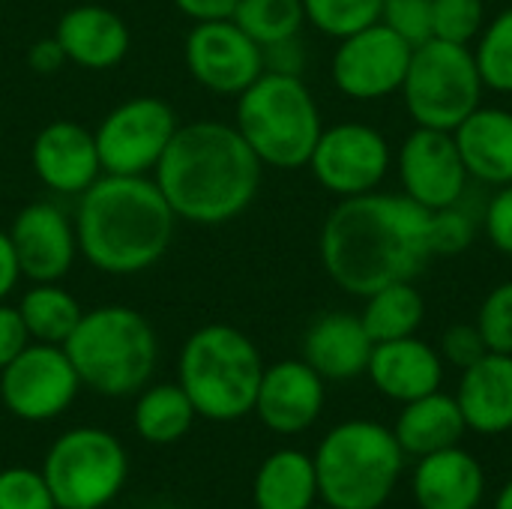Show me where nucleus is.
<instances>
[{
	"mask_svg": "<svg viewBox=\"0 0 512 509\" xmlns=\"http://www.w3.org/2000/svg\"><path fill=\"white\" fill-rule=\"evenodd\" d=\"M411 486L420 509H477L486 495V474L483 465L456 444L423 456Z\"/></svg>",
	"mask_w": 512,
	"mask_h": 509,
	"instance_id": "22",
	"label": "nucleus"
},
{
	"mask_svg": "<svg viewBox=\"0 0 512 509\" xmlns=\"http://www.w3.org/2000/svg\"><path fill=\"white\" fill-rule=\"evenodd\" d=\"M42 477L57 509H102L126 486L129 459L111 432L78 426L48 447Z\"/></svg>",
	"mask_w": 512,
	"mask_h": 509,
	"instance_id": "9",
	"label": "nucleus"
},
{
	"mask_svg": "<svg viewBox=\"0 0 512 509\" xmlns=\"http://www.w3.org/2000/svg\"><path fill=\"white\" fill-rule=\"evenodd\" d=\"M486 234L492 246L512 258V183L501 186L486 210Z\"/></svg>",
	"mask_w": 512,
	"mask_h": 509,
	"instance_id": "39",
	"label": "nucleus"
},
{
	"mask_svg": "<svg viewBox=\"0 0 512 509\" xmlns=\"http://www.w3.org/2000/svg\"><path fill=\"white\" fill-rule=\"evenodd\" d=\"M54 39L60 42L66 63L90 72L114 69L126 60L132 45L129 24L102 3H78L66 9L54 27Z\"/></svg>",
	"mask_w": 512,
	"mask_h": 509,
	"instance_id": "19",
	"label": "nucleus"
},
{
	"mask_svg": "<svg viewBox=\"0 0 512 509\" xmlns=\"http://www.w3.org/2000/svg\"><path fill=\"white\" fill-rule=\"evenodd\" d=\"M18 312L30 342L45 345H63L84 315L81 303L60 282H30L18 300Z\"/></svg>",
	"mask_w": 512,
	"mask_h": 509,
	"instance_id": "28",
	"label": "nucleus"
},
{
	"mask_svg": "<svg viewBox=\"0 0 512 509\" xmlns=\"http://www.w3.org/2000/svg\"><path fill=\"white\" fill-rule=\"evenodd\" d=\"M81 378L63 345L30 342L3 372L0 399L6 411L24 423H45L60 417L78 396Z\"/></svg>",
	"mask_w": 512,
	"mask_h": 509,
	"instance_id": "11",
	"label": "nucleus"
},
{
	"mask_svg": "<svg viewBox=\"0 0 512 509\" xmlns=\"http://www.w3.org/2000/svg\"><path fill=\"white\" fill-rule=\"evenodd\" d=\"M81 387L120 399L147 387L159 363V339L153 324L132 306L108 303L81 315L63 342Z\"/></svg>",
	"mask_w": 512,
	"mask_h": 509,
	"instance_id": "4",
	"label": "nucleus"
},
{
	"mask_svg": "<svg viewBox=\"0 0 512 509\" xmlns=\"http://www.w3.org/2000/svg\"><path fill=\"white\" fill-rule=\"evenodd\" d=\"M495 509H512V480L498 492V498H495Z\"/></svg>",
	"mask_w": 512,
	"mask_h": 509,
	"instance_id": "45",
	"label": "nucleus"
},
{
	"mask_svg": "<svg viewBox=\"0 0 512 509\" xmlns=\"http://www.w3.org/2000/svg\"><path fill=\"white\" fill-rule=\"evenodd\" d=\"M384 0H303L306 21L324 36L345 39L375 21H381Z\"/></svg>",
	"mask_w": 512,
	"mask_h": 509,
	"instance_id": "32",
	"label": "nucleus"
},
{
	"mask_svg": "<svg viewBox=\"0 0 512 509\" xmlns=\"http://www.w3.org/2000/svg\"><path fill=\"white\" fill-rule=\"evenodd\" d=\"M441 360L453 363L456 369H468L477 360H483L489 354L483 333L477 330V324H453L444 336H441Z\"/></svg>",
	"mask_w": 512,
	"mask_h": 509,
	"instance_id": "38",
	"label": "nucleus"
},
{
	"mask_svg": "<svg viewBox=\"0 0 512 509\" xmlns=\"http://www.w3.org/2000/svg\"><path fill=\"white\" fill-rule=\"evenodd\" d=\"M264 360L255 342L231 324H204L180 348L177 384L198 417L231 423L255 408Z\"/></svg>",
	"mask_w": 512,
	"mask_h": 509,
	"instance_id": "5",
	"label": "nucleus"
},
{
	"mask_svg": "<svg viewBox=\"0 0 512 509\" xmlns=\"http://www.w3.org/2000/svg\"><path fill=\"white\" fill-rule=\"evenodd\" d=\"M426 318V300L414 288V282H393L366 297V309L360 315L372 342H393L414 336Z\"/></svg>",
	"mask_w": 512,
	"mask_h": 509,
	"instance_id": "29",
	"label": "nucleus"
},
{
	"mask_svg": "<svg viewBox=\"0 0 512 509\" xmlns=\"http://www.w3.org/2000/svg\"><path fill=\"white\" fill-rule=\"evenodd\" d=\"M372 348L375 342L360 315L351 312H327L315 318L303 336V360L324 381H354L366 375Z\"/></svg>",
	"mask_w": 512,
	"mask_h": 509,
	"instance_id": "21",
	"label": "nucleus"
},
{
	"mask_svg": "<svg viewBox=\"0 0 512 509\" xmlns=\"http://www.w3.org/2000/svg\"><path fill=\"white\" fill-rule=\"evenodd\" d=\"M234 126L261 165L279 171L309 165V156L324 132L318 102L306 81L267 69L237 96Z\"/></svg>",
	"mask_w": 512,
	"mask_h": 509,
	"instance_id": "6",
	"label": "nucleus"
},
{
	"mask_svg": "<svg viewBox=\"0 0 512 509\" xmlns=\"http://www.w3.org/2000/svg\"><path fill=\"white\" fill-rule=\"evenodd\" d=\"M465 432H468V423L462 417L456 396H447L441 390L408 402L393 429L402 453L414 459L456 447L465 438Z\"/></svg>",
	"mask_w": 512,
	"mask_h": 509,
	"instance_id": "25",
	"label": "nucleus"
},
{
	"mask_svg": "<svg viewBox=\"0 0 512 509\" xmlns=\"http://www.w3.org/2000/svg\"><path fill=\"white\" fill-rule=\"evenodd\" d=\"M414 45L396 30L375 21L345 39H339L330 63L333 84L348 99L372 102L396 93L405 81Z\"/></svg>",
	"mask_w": 512,
	"mask_h": 509,
	"instance_id": "13",
	"label": "nucleus"
},
{
	"mask_svg": "<svg viewBox=\"0 0 512 509\" xmlns=\"http://www.w3.org/2000/svg\"><path fill=\"white\" fill-rule=\"evenodd\" d=\"M312 459L318 495L339 509H381L405 468V453L393 429L375 420L333 426Z\"/></svg>",
	"mask_w": 512,
	"mask_h": 509,
	"instance_id": "7",
	"label": "nucleus"
},
{
	"mask_svg": "<svg viewBox=\"0 0 512 509\" xmlns=\"http://www.w3.org/2000/svg\"><path fill=\"white\" fill-rule=\"evenodd\" d=\"M195 417L198 414L180 384L144 387L132 408V426H135L138 438H144L147 444H156V447L180 441L192 429Z\"/></svg>",
	"mask_w": 512,
	"mask_h": 509,
	"instance_id": "27",
	"label": "nucleus"
},
{
	"mask_svg": "<svg viewBox=\"0 0 512 509\" xmlns=\"http://www.w3.org/2000/svg\"><path fill=\"white\" fill-rule=\"evenodd\" d=\"M312 509H339V507H330V504H324V507H312Z\"/></svg>",
	"mask_w": 512,
	"mask_h": 509,
	"instance_id": "46",
	"label": "nucleus"
},
{
	"mask_svg": "<svg viewBox=\"0 0 512 509\" xmlns=\"http://www.w3.org/2000/svg\"><path fill=\"white\" fill-rule=\"evenodd\" d=\"M30 165L48 192L69 198H78L102 177L93 129L75 120H51L42 126L30 147Z\"/></svg>",
	"mask_w": 512,
	"mask_h": 509,
	"instance_id": "17",
	"label": "nucleus"
},
{
	"mask_svg": "<svg viewBox=\"0 0 512 509\" xmlns=\"http://www.w3.org/2000/svg\"><path fill=\"white\" fill-rule=\"evenodd\" d=\"M183 60L192 81L216 96H240L264 72V48L231 18L195 21L183 42Z\"/></svg>",
	"mask_w": 512,
	"mask_h": 509,
	"instance_id": "14",
	"label": "nucleus"
},
{
	"mask_svg": "<svg viewBox=\"0 0 512 509\" xmlns=\"http://www.w3.org/2000/svg\"><path fill=\"white\" fill-rule=\"evenodd\" d=\"M27 66L36 72V75H54L66 66V54L60 48V42L54 36H45V39H36L27 51Z\"/></svg>",
	"mask_w": 512,
	"mask_h": 509,
	"instance_id": "42",
	"label": "nucleus"
},
{
	"mask_svg": "<svg viewBox=\"0 0 512 509\" xmlns=\"http://www.w3.org/2000/svg\"><path fill=\"white\" fill-rule=\"evenodd\" d=\"M387 138L357 120L327 126L309 156L312 177L339 198H354L375 192L390 171Z\"/></svg>",
	"mask_w": 512,
	"mask_h": 509,
	"instance_id": "12",
	"label": "nucleus"
},
{
	"mask_svg": "<svg viewBox=\"0 0 512 509\" xmlns=\"http://www.w3.org/2000/svg\"><path fill=\"white\" fill-rule=\"evenodd\" d=\"M264 165L234 123H180L153 180L177 222L216 228L240 219L258 198Z\"/></svg>",
	"mask_w": 512,
	"mask_h": 509,
	"instance_id": "2",
	"label": "nucleus"
},
{
	"mask_svg": "<svg viewBox=\"0 0 512 509\" xmlns=\"http://www.w3.org/2000/svg\"><path fill=\"white\" fill-rule=\"evenodd\" d=\"M327 381L306 360H279L264 366L255 414L276 435H300L312 429L324 411Z\"/></svg>",
	"mask_w": 512,
	"mask_h": 509,
	"instance_id": "18",
	"label": "nucleus"
},
{
	"mask_svg": "<svg viewBox=\"0 0 512 509\" xmlns=\"http://www.w3.org/2000/svg\"><path fill=\"white\" fill-rule=\"evenodd\" d=\"M177 12H183L192 24L195 21H216V18H231L237 0H171Z\"/></svg>",
	"mask_w": 512,
	"mask_h": 509,
	"instance_id": "43",
	"label": "nucleus"
},
{
	"mask_svg": "<svg viewBox=\"0 0 512 509\" xmlns=\"http://www.w3.org/2000/svg\"><path fill=\"white\" fill-rule=\"evenodd\" d=\"M180 120L159 96H129L93 129L102 174L153 177Z\"/></svg>",
	"mask_w": 512,
	"mask_h": 509,
	"instance_id": "10",
	"label": "nucleus"
},
{
	"mask_svg": "<svg viewBox=\"0 0 512 509\" xmlns=\"http://www.w3.org/2000/svg\"><path fill=\"white\" fill-rule=\"evenodd\" d=\"M30 345V333L21 321L18 306L0 303V372Z\"/></svg>",
	"mask_w": 512,
	"mask_h": 509,
	"instance_id": "40",
	"label": "nucleus"
},
{
	"mask_svg": "<svg viewBox=\"0 0 512 509\" xmlns=\"http://www.w3.org/2000/svg\"><path fill=\"white\" fill-rule=\"evenodd\" d=\"M318 498L315 459L300 450L267 456L252 483L255 509H312Z\"/></svg>",
	"mask_w": 512,
	"mask_h": 509,
	"instance_id": "26",
	"label": "nucleus"
},
{
	"mask_svg": "<svg viewBox=\"0 0 512 509\" xmlns=\"http://www.w3.org/2000/svg\"><path fill=\"white\" fill-rule=\"evenodd\" d=\"M456 402L471 432L504 435L512 429V354L489 351L462 369Z\"/></svg>",
	"mask_w": 512,
	"mask_h": 509,
	"instance_id": "23",
	"label": "nucleus"
},
{
	"mask_svg": "<svg viewBox=\"0 0 512 509\" xmlns=\"http://www.w3.org/2000/svg\"><path fill=\"white\" fill-rule=\"evenodd\" d=\"M399 180L405 195L429 213L459 204L471 177L453 132L417 126L399 147Z\"/></svg>",
	"mask_w": 512,
	"mask_h": 509,
	"instance_id": "15",
	"label": "nucleus"
},
{
	"mask_svg": "<svg viewBox=\"0 0 512 509\" xmlns=\"http://www.w3.org/2000/svg\"><path fill=\"white\" fill-rule=\"evenodd\" d=\"M399 90L417 126L453 132L480 108L486 87L468 45L429 39L411 51V63Z\"/></svg>",
	"mask_w": 512,
	"mask_h": 509,
	"instance_id": "8",
	"label": "nucleus"
},
{
	"mask_svg": "<svg viewBox=\"0 0 512 509\" xmlns=\"http://www.w3.org/2000/svg\"><path fill=\"white\" fill-rule=\"evenodd\" d=\"M366 375L381 396L408 405L441 390L444 360L432 345L420 342L417 336H405L393 342H378L372 348Z\"/></svg>",
	"mask_w": 512,
	"mask_h": 509,
	"instance_id": "20",
	"label": "nucleus"
},
{
	"mask_svg": "<svg viewBox=\"0 0 512 509\" xmlns=\"http://www.w3.org/2000/svg\"><path fill=\"white\" fill-rule=\"evenodd\" d=\"M18 282H21V267H18L15 246L9 240V231H0V303H6V297L18 288Z\"/></svg>",
	"mask_w": 512,
	"mask_h": 509,
	"instance_id": "44",
	"label": "nucleus"
},
{
	"mask_svg": "<svg viewBox=\"0 0 512 509\" xmlns=\"http://www.w3.org/2000/svg\"><path fill=\"white\" fill-rule=\"evenodd\" d=\"M81 258L105 276H138L171 249L177 216L153 177L102 174L75 198Z\"/></svg>",
	"mask_w": 512,
	"mask_h": 509,
	"instance_id": "3",
	"label": "nucleus"
},
{
	"mask_svg": "<svg viewBox=\"0 0 512 509\" xmlns=\"http://www.w3.org/2000/svg\"><path fill=\"white\" fill-rule=\"evenodd\" d=\"M474 60L483 87L495 93H512V9H504L480 30Z\"/></svg>",
	"mask_w": 512,
	"mask_h": 509,
	"instance_id": "31",
	"label": "nucleus"
},
{
	"mask_svg": "<svg viewBox=\"0 0 512 509\" xmlns=\"http://www.w3.org/2000/svg\"><path fill=\"white\" fill-rule=\"evenodd\" d=\"M486 27L483 0H432V39L471 45Z\"/></svg>",
	"mask_w": 512,
	"mask_h": 509,
	"instance_id": "33",
	"label": "nucleus"
},
{
	"mask_svg": "<svg viewBox=\"0 0 512 509\" xmlns=\"http://www.w3.org/2000/svg\"><path fill=\"white\" fill-rule=\"evenodd\" d=\"M474 243V216L459 204L429 213V246L432 255H462Z\"/></svg>",
	"mask_w": 512,
	"mask_h": 509,
	"instance_id": "34",
	"label": "nucleus"
},
{
	"mask_svg": "<svg viewBox=\"0 0 512 509\" xmlns=\"http://www.w3.org/2000/svg\"><path fill=\"white\" fill-rule=\"evenodd\" d=\"M9 240L18 255L21 279L27 282H60L81 255L75 222L54 201L24 204L9 225Z\"/></svg>",
	"mask_w": 512,
	"mask_h": 509,
	"instance_id": "16",
	"label": "nucleus"
},
{
	"mask_svg": "<svg viewBox=\"0 0 512 509\" xmlns=\"http://www.w3.org/2000/svg\"><path fill=\"white\" fill-rule=\"evenodd\" d=\"M231 21L261 48L300 36L306 24L303 0H237Z\"/></svg>",
	"mask_w": 512,
	"mask_h": 509,
	"instance_id": "30",
	"label": "nucleus"
},
{
	"mask_svg": "<svg viewBox=\"0 0 512 509\" xmlns=\"http://www.w3.org/2000/svg\"><path fill=\"white\" fill-rule=\"evenodd\" d=\"M324 273L351 297H369L393 282H414L435 258L429 210L408 195L366 192L339 198L321 225Z\"/></svg>",
	"mask_w": 512,
	"mask_h": 509,
	"instance_id": "1",
	"label": "nucleus"
},
{
	"mask_svg": "<svg viewBox=\"0 0 512 509\" xmlns=\"http://www.w3.org/2000/svg\"><path fill=\"white\" fill-rule=\"evenodd\" d=\"M468 177L489 186L512 183V111L477 108L453 129Z\"/></svg>",
	"mask_w": 512,
	"mask_h": 509,
	"instance_id": "24",
	"label": "nucleus"
},
{
	"mask_svg": "<svg viewBox=\"0 0 512 509\" xmlns=\"http://www.w3.org/2000/svg\"><path fill=\"white\" fill-rule=\"evenodd\" d=\"M477 330L486 348L495 354H512V282L492 288L477 312Z\"/></svg>",
	"mask_w": 512,
	"mask_h": 509,
	"instance_id": "36",
	"label": "nucleus"
},
{
	"mask_svg": "<svg viewBox=\"0 0 512 509\" xmlns=\"http://www.w3.org/2000/svg\"><path fill=\"white\" fill-rule=\"evenodd\" d=\"M381 24L417 48L432 39V0H384Z\"/></svg>",
	"mask_w": 512,
	"mask_h": 509,
	"instance_id": "37",
	"label": "nucleus"
},
{
	"mask_svg": "<svg viewBox=\"0 0 512 509\" xmlns=\"http://www.w3.org/2000/svg\"><path fill=\"white\" fill-rule=\"evenodd\" d=\"M264 69L267 72H279V75H297L303 78L306 69V45L300 36L282 39L276 45L264 48Z\"/></svg>",
	"mask_w": 512,
	"mask_h": 509,
	"instance_id": "41",
	"label": "nucleus"
},
{
	"mask_svg": "<svg viewBox=\"0 0 512 509\" xmlns=\"http://www.w3.org/2000/svg\"><path fill=\"white\" fill-rule=\"evenodd\" d=\"M0 509H57V501L42 471L6 468L0 471Z\"/></svg>",
	"mask_w": 512,
	"mask_h": 509,
	"instance_id": "35",
	"label": "nucleus"
}]
</instances>
